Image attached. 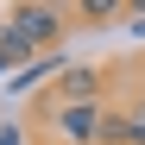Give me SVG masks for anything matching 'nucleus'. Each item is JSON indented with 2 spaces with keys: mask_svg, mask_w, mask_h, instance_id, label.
Returning a JSON list of instances; mask_svg holds the SVG:
<instances>
[{
  "mask_svg": "<svg viewBox=\"0 0 145 145\" xmlns=\"http://www.w3.org/2000/svg\"><path fill=\"white\" fill-rule=\"evenodd\" d=\"M63 19H69V7H44V0H25V7H13L7 13V25L32 44V51H51V44L63 38Z\"/></svg>",
  "mask_w": 145,
  "mask_h": 145,
  "instance_id": "f257e3e1",
  "label": "nucleus"
},
{
  "mask_svg": "<svg viewBox=\"0 0 145 145\" xmlns=\"http://www.w3.org/2000/svg\"><path fill=\"white\" fill-rule=\"evenodd\" d=\"M101 120L107 107H51V126L63 145H101Z\"/></svg>",
  "mask_w": 145,
  "mask_h": 145,
  "instance_id": "f03ea898",
  "label": "nucleus"
},
{
  "mask_svg": "<svg viewBox=\"0 0 145 145\" xmlns=\"http://www.w3.org/2000/svg\"><path fill=\"white\" fill-rule=\"evenodd\" d=\"M101 88H107L101 69L76 63V69H63V76H57V107H101Z\"/></svg>",
  "mask_w": 145,
  "mask_h": 145,
  "instance_id": "7ed1b4c3",
  "label": "nucleus"
},
{
  "mask_svg": "<svg viewBox=\"0 0 145 145\" xmlns=\"http://www.w3.org/2000/svg\"><path fill=\"white\" fill-rule=\"evenodd\" d=\"M19 63H38V51H32L13 25H0V76H7V69H19Z\"/></svg>",
  "mask_w": 145,
  "mask_h": 145,
  "instance_id": "20e7f679",
  "label": "nucleus"
},
{
  "mask_svg": "<svg viewBox=\"0 0 145 145\" xmlns=\"http://www.w3.org/2000/svg\"><path fill=\"white\" fill-rule=\"evenodd\" d=\"M101 145H133V114H107L101 120Z\"/></svg>",
  "mask_w": 145,
  "mask_h": 145,
  "instance_id": "39448f33",
  "label": "nucleus"
},
{
  "mask_svg": "<svg viewBox=\"0 0 145 145\" xmlns=\"http://www.w3.org/2000/svg\"><path fill=\"white\" fill-rule=\"evenodd\" d=\"M69 13H82V19H114L120 7H114V0H82V7H69Z\"/></svg>",
  "mask_w": 145,
  "mask_h": 145,
  "instance_id": "423d86ee",
  "label": "nucleus"
},
{
  "mask_svg": "<svg viewBox=\"0 0 145 145\" xmlns=\"http://www.w3.org/2000/svg\"><path fill=\"white\" fill-rule=\"evenodd\" d=\"M126 114H133V145H145V95H139V101H133Z\"/></svg>",
  "mask_w": 145,
  "mask_h": 145,
  "instance_id": "0eeeda50",
  "label": "nucleus"
},
{
  "mask_svg": "<svg viewBox=\"0 0 145 145\" xmlns=\"http://www.w3.org/2000/svg\"><path fill=\"white\" fill-rule=\"evenodd\" d=\"M0 145H19V133H13V126H0Z\"/></svg>",
  "mask_w": 145,
  "mask_h": 145,
  "instance_id": "6e6552de",
  "label": "nucleus"
}]
</instances>
